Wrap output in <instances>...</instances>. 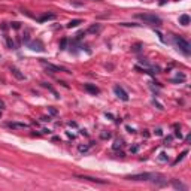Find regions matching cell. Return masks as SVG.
<instances>
[{
	"instance_id": "obj_1",
	"label": "cell",
	"mask_w": 191,
	"mask_h": 191,
	"mask_svg": "<svg viewBox=\"0 0 191 191\" xmlns=\"http://www.w3.org/2000/svg\"><path fill=\"white\" fill-rule=\"evenodd\" d=\"M127 181H152L157 185H164L167 181L161 173H136V175H129L126 176Z\"/></svg>"
},
{
	"instance_id": "obj_2",
	"label": "cell",
	"mask_w": 191,
	"mask_h": 191,
	"mask_svg": "<svg viewBox=\"0 0 191 191\" xmlns=\"http://www.w3.org/2000/svg\"><path fill=\"white\" fill-rule=\"evenodd\" d=\"M137 20H142L143 23H146V24H151V25H161L163 24V20L158 17V15H155V14H151V12H143V14H136L134 15Z\"/></svg>"
},
{
	"instance_id": "obj_3",
	"label": "cell",
	"mask_w": 191,
	"mask_h": 191,
	"mask_svg": "<svg viewBox=\"0 0 191 191\" xmlns=\"http://www.w3.org/2000/svg\"><path fill=\"white\" fill-rule=\"evenodd\" d=\"M173 42L178 46V49L182 51L185 55H190L191 54V44L187 39H184V37H181V36H173Z\"/></svg>"
},
{
	"instance_id": "obj_4",
	"label": "cell",
	"mask_w": 191,
	"mask_h": 191,
	"mask_svg": "<svg viewBox=\"0 0 191 191\" xmlns=\"http://www.w3.org/2000/svg\"><path fill=\"white\" fill-rule=\"evenodd\" d=\"M41 63L51 72V73H55V72H67L69 73V70L67 69H64V67H61V66H55V64H51V63H46L45 60H41Z\"/></svg>"
},
{
	"instance_id": "obj_5",
	"label": "cell",
	"mask_w": 191,
	"mask_h": 191,
	"mask_svg": "<svg viewBox=\"0 0 191 191\" xmlns=\"http://www.w3.org/2000/svg\"><path fill=\"white\" fill-rule=\"evenodd\" d=\"M113 93L117 94V97L118 99H121V100H124V102H129V94H127V91L123 88V87H120V85H115L113 87Z\"/></svg>"
},
{
	"instance_id": "obj_6",
	"label": "cell",
	"mask_w": 191,
	"mask_h": 191,
	"mask_svg": "<svg viewBox=\"0 0 191 191\" xmlns=\"http://www.w3.org/2000/svg\"><path fill=\"white\" fill-rule=\"evenodd\" d=\"M75 178H78V179H84V181H90V182H96V184H106V181H103V179L93 178V176H87V175H75Z\"/></svg>"
},
{
	"instance_id": "obj_7",
	"label": "cell",
	"mask_w": 191,
	"mask_h": 191,
	"mask_svg": "<svg viewBox=\"0 0 191 191\" xmlns=\"http://www.w3.org/2000/svg\"><path fill=\"white\" fill-rule=\"evenodd\" d=\"M28 46H30V49H33V51H44V49H45V48H44V44H42L41 41L31 42V44H28Z\"/></svg>"
},
{
	"instance_id": "obj_8",
	"label": "cell",
	"mask_w": 191,
	"mask_h": 191,
	"mask_svg": "<svg viewBox=\"0 0 191 191\" xmlns=\"http://www.w3.org/2000/svg\"><path fill=\"white\" fill-rule=\"evenodd\" d=\"M84 88H85V90H87L88 93H91V94H94V96L100 93V90H99V88H97L96 85H91V84H85V85H84Z\"/></svg>"
},
{
	"instance_id": "obj_9",
	"label": "cell",
	"mask_w": 191,
	"mask_h": 191,
	"mask_svg": "<svg viewBox=\"0 0 191 191\" xmlns=\"http://www.w3.org/2000/svg\"><path fill=\"white\" fill-rule=\"evenodd\" d=\"M11 72H12V75L15 76L17 79H20V81H23V79H25V76H24V73H21L17 67H11Z\"/></svg>"
},
{
	"instance_id": "obj_10",
	"label": "cell",
	"mask_w": 191,
	"mask_h": 191,
	"mask_svg": "<svg viewBox=\"0 0 191 191\" xmlns=\"http://www.w3.org/2000/svg\"><path fill=\"white\" fill-rule=\"evenodd\" d=\"M49 20H55V15L54 14H45V15L37 18V21H39V23H45V21H49Z\"/></svg>"
},
{
	"instance_id": "obj_11",
	"label": "cell",
	"mask_w": 191,
	"mask_h": 191,
	"mask_svg": "<svg viewBox=\"0 0 191 191\" xmlns=\"http://www.w3.org/2000/svg\"><path fill=\"white\" fill-rule=\"evenodd\" d=\"M8 127H11V129H28V124H23V123H8Z\"/></svg>"
},
{
	"instance_id": "obj_12",
	"label": "cell",
	"mask_w": 191,
	"mask_h": 191,
	"mask_svg": "<svg viewBox=\"0 0 191 191\" xmlns=\"http://www.w3.org/2000/svg\"><path fill=\"white\" fill-rule=\"evenodd\" d=\"M172 185H173L176 190H184V191L187 190V185H184V184H182L181 181H178V179H173V181H172Z\"/></svg>"
},
{
	"instance_id": "obj_13",
	"label": "cell",
	"mask_w": 191,
	"mask_h": 191,
	"mask_svg": "<svg viewBox=\"0 0 191 191\" xmlns=\"http://www.w3.org/2000/svg\"><path fill=\"white\" fill-rule=\"evenodd\" d=\"M179 24H182V25H188V24H190V17H188L187 14L181 15V17H179Z\"/></svg>"
},
{
	"instance_id": "obj_14",
	"label": "cell",
	"mask_w": 191,
	"mask_h": 191,
	"mask_svg": "<svg viewBox=\"0 0 191 191\" xmlns=\"http://www.w3.org/2000/svg\"><path fill=\"white\" fill-rule=\"evenodd\" d=\"M79 24H82V20H72L67 24V28H75V27H78Z\"/></svg>"
},
{
	"instance_id": "obj_15",
	"label": "cell",
	"mask_w": 191,
	"mask_h": 191,
	"mask_svg": "<svg viewBox=\"0 0 191 191\" xmlns=\"http://www.w3.org/2000/svg\"><path fill=\"white\" fill-rule=\"evenodd\" d=\"M42 85H44V87H45V88H48V90H49V91H51V93H52V94H54V96H55V97H57V99H58V97H60V96H58V93H57V91H55V90H54V88H52V87H51V85H48V84H46V82H42Z\"/></svg>"
},
{
	"instance_id": "obj_16",
	"label": "cell",
	"mask_w": 191,
	"mask_h": 191,
	"mask_svg": "<svg viewBox=\"0 0 191 191\" xmlns=\"http://www.w3.org/2000/svg\"><path fill=\"white\" fill-rule=\"evenodd\" d=\"M99 31H100V25L99 24H94V25H91L88 28V33H99Z\"/></svg>"
},
{
	"instance_id": "obj_17",
	"label": "cell",
	"mask_w": 191,
	"mask_h": 191,
	"mask_svg": "<svg viewBox=\"0 0 191 191\" xmlns=\"http://www.w3.org/2000/svg\"><path fill=\"white\" fill-rule=\"evenodd\" d=\"M187 154H188V151H184L182 154H181V155H179V157H178V158H176V160L173 161V164H178V163H179V161H181V160H182V158H184V157H185Z\"/></svg>"
},
{
	"instance_id": "obj_18",
	"label": "cell",
	"mask_w": 191,
	"mask_h": 191,
	"mask_svg": "<svg viewBox=\"0 0 191 191\" xmlns=\"http://www.w3.org/2000/svg\"><path fill=\"white\" fill-rule=\"evenodd\" d=\"M66 45H67V39H66V37H63L61 42H60V49H66Z\"/></svg>"
},
{
	"instance_id": "obj_19",
	"label": "cell",
	"mask_w": 191,
	"mask_h": 191,
	"mask_svg": "<svg viewBox=\"0 0 191 191\" xmlns=\"http://www.w3.org/2000/svg\"><path fill=\"white\" fill-rule=\"evenodd\" d=\"M78 149H79V152H85V151L88 149V146H82V145H81V146H79Z\"/></svg>"
},
{
	"instance_id": "obj_20",
	"label": "cell",
	"mask_w": 191,
	"mask_h": 191,
	"mask_svg": "<svg viewBox=\"0 0 191 191\" xmlns=\"http://www.w3.org/2000/svg\"><path fill=\"white\" fill-rule=\"evenodd\" d=\"M118 146H121V140H117L115 145H113V149H118Z\"/></svg>"
},
{
	"instance_id": "obj_21",
	"label": "cell",
	"mask_w": 191,
	"mask_h": 191,
	"mask_svg": "<svg viewBox=\"0 0 191 191\" xmlns=\"http://www.w3.org/2000/svg\"><path fill=\"white\" fill-rule=\"evenodd\" d=\"M11 25H12L14 28H20V23H12Z\"/></svg>"
},
{
	"instance_id": "obj_22",
	"label": "cell",
	"mask_w": 191,
	"mask_h": 191,
	"mask_svg": "<svg viewBox=\"0 0 191 191\" xmlns=\"http://www.w3.org/2000/svg\"><path fill=\"white\" fill-rule=\"evenodd\" d=\"M155 134H157V136H161V134H163V131H161L160 129H157V130H155Z\"/></svg>"
},
{
	"instance_id": "obj_23",
	"label": "cell",
	"mask_w": 191,
	"mask_h": 191,
	"mask_svg": "<svg viewBox=\"0 0 191 191\" xmlns=\"http://www.w3.org/2000/svg\"><path fill=\"white\" fill-rule=\"evenodd\" d=\"M160 160H161V161H166V154H164V152H163V154H161V157H160Z\"/></svg>"
},
{
	"instance_id": "obj_24",
	"label": "cell",
	"mask_w": 191,
	"mask_h": 191,
	"mask_svg": "<svg viewBox=\"0 0 191 191\" xmlns=\"http://www.w3.org/2000/svg\"><path fill=\"white\" fill-rule=\"evenodd\" d=\"M3 107H5V103H3L2 100H0V109H3Z\"/></svg>"
}]
</instances>
